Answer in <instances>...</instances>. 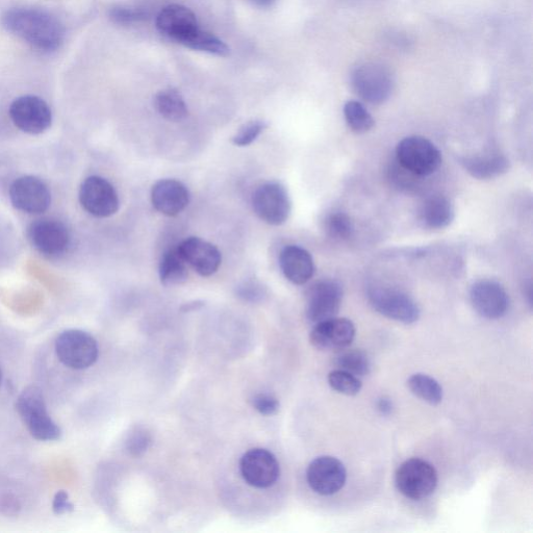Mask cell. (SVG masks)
<instances>
[{
  "label": "cell",
  "mask_w": 533,
  "mask_h": 533,
  "mask_svg": "<svg viewBox=\"0 0 533 533\" xmlns=\"http://www.w3.org/2000/svg\"><path fill=\"white\" fill-rule=\"evenodd\" d=\"M353 91L366 103L382 105L391 97L394 78L384 64L368 62L355 67L350 75Z\"/></svg>",
  "instance_id": "3957f363"
},
{
  "label": "cell",
  "mask_w": 533,
  "mask_h": 533,
  "mask_svg": "<svg viewBox=\"0 0 533 533\" xmlns=\"http://www.w3.org/2000/svg\"><path fill=\"white\" fill-rule=\"evenodd\" d=\"M56 353L60 362L73 370H85L98 360L97 341L80 329H69L56 341Z\"/></svg>",
  "instance_id": "8992f818"
},
{
  "label": "cell",
  "mask_w": 533,
  "mask_h": 533,
  "mask_svg": "<svg viewBox=\"0 0 533 533\" xmlns=\"http://www.w3.org/2000/svg\"><path fill=\"white\" fill-rule=\"evenodd\" d=\"M343 300V288L336 281L316 283L308 293L306 315L314 325L336 318Z\"/></svg>",
  "instance_id": "9a60e30c"
},
{
  "label": "cell",
  "mask_w": 533,
  "mask_h": 533,
  "mask_svg": "<svg viewBox=\"0 0 533 533\" xmlns=\"http://www.w3.org/2000/svg\"><path fill=\"white\" fill-rule=\"evenodd\" d=\"M240 471L250 487L268 489L276 484L281 475V466L272 452L255 448L242 456Z\"/></svg>",
  "instance_id": "7c38bea8"
},
{
  "label": "cell",
  "mask_w": 533,
  "mask_h": 533,
  "mask_svg": "<svg viewBox=\"0 0 533 533\" xmlns=\"http://www.w3.org/2000/svg\"><path fill=\"white\" fill-rule=\"evenodd\" d=\"M324 230L329 238L335 241H348L354 234L351 218L343 212H334L324 221Z\"/></svg>",
  "instance_id": "f546056e"
},
{
  "label": "cell",
  "mask_w": 533,
  "mask_h": 533,
  "mask_svg": "<svg viewBox=\"0 0 533 533\" xmlns=\"http://www.w3.org/2000/svg\"><path fill=\"white\" fill-rule=\"evenodd\" d=\"M151 203L162 215L175 217L186 210L190 203V192L181 182L161 180L151 189Z\"/></svg>",
  "instance_id": "d6986e66"
},
{
  "label": "cell",
  "mask_w": 533,
  "mask_h": 533,
  "mask_svg": "<svg viewBox=\"0 0 533 533\" xmlns=\"http://www.w3.org/2000/svg\"><path fill=\"white\" fill-rule=\"evenodd\" d=\"M393 402L388 397H382L377 401V410L385 416H388L393 411Z\"/></svg>",
  "instance_id": "f35d334b"
},
{
  "label": "cell",
  "mask_w": 533,
  "mask_h": 533,
  "mask_svg": "<svg viewBox=\"0 0 533 533\" xmlns=\"http://www.w3.org/2000/svg\"><path fill=\"white\" fill-rule=\"evenodd\" d=\"M454 208L444 195H431L424 199L419 209V220L428 230H443L454 220Z\"/></svg>",
  "instance_id": "7402d4cb"
},
{
  "label": "cell",
  "mask_w": 533,
  "mask_h": 533,
  "mask_svg": "<svg viewBox=\"0 0 533 533\" xmlns=\"http://www.w3.org/2000/svg\"><path fill=\"white\" fill-rule=\"evenodd\" d=\"M344 116L349 129L355 134H366L374 128V118L360 101H347Z\"/></svg>",
  "instance_id": "83f0119b"
},
{
  "label": "cell",
  "mask_w": 533,
  "mask_h": 533,
  "mask_svg": "<svg viewBox=\"0 0 533 533\" xmlns=\"http://www.w3.org/2000/svg\"><path fill=\"white\" fill-rule=\"evenodd\" d=\"M397 164L418 177L436 173L442 165V154L430 140L412 136L401 140L396 147Z\"/></svg>",
  "instance_id": "277c9868"
},
{
  "label": "cell",
  "mask_w": 533,
  "mask_h": 533,
  "mask_svg": "<svg viewBox=\"0 0 533 533\" xmlns=\"http://www.w3.org/2000/svg\"><path fill=\"white\" fill-rule=\"evenodd\" d=\"M16 409L34 439L42 442L61 439L62 430L50 417L44 395L38 387L25 389L17 399Z\"/></svg>",
  "instance_id": "7a4b0ae2"
},
{
  "label": "cell",
  "mask_w": 533,
  "mask_h": 533,
  "mask_svg": "<svg viewBox=\"0 0 533 533\" xmlns=\"http://www.w3.org/2000/svg\"><path fill=\"white\" fill-rule=\"evenodd\" d=\"M474 310L489 320L502 318L510 308V297L505 289L494 281H480L470 290Z\"/></svg>",
  "instance_id": "2e32d148"
},
{
  "label": "cell",
  "mask_w": 533,
  "mask_h": 533,
  "mask_svg": "<svg viewBox=\"0 0 533 533\" xmlns=\"http://www.w3.org/2000/svg\"><path fill=\"white\" fill-rule=\"evenodd\" d=\"M5 29L40 53L52 54L65 40L63 23L53 14L34 8H14L3 17Z\"/></svg>",
  "instance_id": "6da1fadb"
},
{
  "label": "cell",
  "mask_w": 533,
  "mask_h": 533,
  "mask_svg": "<svg viewBox=\"0 0 533 533\" xmlns=\"http://www.w3.org/2000/svg\"><path fill=\"white\" fill-rule=\"evenodd\" d=\"M109 18L116 24L130 25L145 20L147 14L138 9L114 7L109 11Z\"/></svg>",
  "instance_id": "e575fe53"
},
{
  "label": "cell",
  "mask_w": 533,
  "mask_h": 533,
  "mask_svg": "<svg viewBox=\"0 0 533 533\" xmlns=\"http://www.w3.org/2000/svg\"><path fill=\"white\" fill-rule=\"evenodd\" d=\"M202 307H203V302L194 301V302H190V303L185 304V306L182 308V311L183 312H191V311L198 310V309H200Z\"/></svg>",
  "instance_id": "60d3db41"
},
{
  "label": "cell",
  "mask_w": 533,
  "mask_h": 533,
  "mask_svg": "<svg viewBox=\"0 0 533 533\" xmlns=\"http://www.w3.org/2000/svg\"><path fill=\"white\" fill-rule=\"evenodd\" d=\"M9 114L16 128L30 135L45 133L53 123L52 109L45 100L34 95L15 99Z\"/></svg>",
  "instance_id": "ba28073f"
},
{
  "label": "cell",
  "mask_w": 533,
  "mask_h": 533,
  "mask_svg": "<svg viewBox=\"0 0 533 533\" xmlns=\"http://www.w3.org/2000/svg\"><path fill=\"white\" fill-rule=\"evenodd\" d=\"M157 28L162 34L180 44L200 29L195 14L181 5L164 8L158 15Z\"/></svg>",
  "instance_id": "ffe728a7"
},
{
  "label": "cell",
  "mask_w": 533,
  "mask_h": 533,
  "mask_svg": "<svg viewBox=\"0 0 533 533\" xmlns=\"http://www.w3.org/2000/svg\"><path fill=\"white\" fill-rule=\"evenodd\" d=\"M236 295L240 299L250 303H257L267 296V289L257 279H246L236 288Z\"/></svg>",
  "instance_id": "836d02e7"
},
{
  "label": "cell",
  "mask_w": 533,
  "mask_h": 533,
  "mask_svg": "<svg viewBox=\"0 0 533 533\" xmlns=\"http://www.w3.org/2000/svg\"><path fill=\"white\" fill-rule=\"evenodd\" d=\"M3 383V371L2 368H0V386H2Z\"/></svg>",
  "instance_id": "b9f144b4"
},
{
  "label": "cell",
  "mask_w": 533,
  "mask_h": 533,
  "mask_svg": "<svg viewBox=\"0 0 533 533\" xmlns=\"http://www.w3.org/2000/svg\"><path fill=\"white\" fill-rule=\"evenodd\" d=\"M161 283L166 287L181 286L187 282L188 265L177 248L167 250L160 261Z\"/></svg>",
  "instance_id": "cb8c5ba5"
},
{
  "label": "cell",
  "mask_w": 533,
  "mask_h": 533,
  "mask_svg": "<svg viewBox=\"0 0 533 533\" xmlns=\"http://www.w3.org/2000/svg\"><path fill=\"white\" fill-rule=\"evenodd\" d=\"M328 384L333 390L346 396L358 395L363 388L360 377L340 369L328 374Z\"/></svg>",
  "instance_id": "4dcf8cb0"
},
{
  "label": "cell",
  "mask_w": 533,
  "mask_h": 533,
  "mask_svg": "<svg viewBox=\"0 0 533 533\" xmlns=\"http://www.w3.org/2000/svg\"><path fill=\"white\" fill-rule=\"evenodd\" d=\"M336 366L357 377L367 376L372 370L368 354L358 349L345 350L340 353L336 359Z\"/></svg>",
  "instance_id": "f1b7e54d"
},
{
  "label": "cell",
  "mask_w": 533,
  "mask_h": 533,
  "mask_svg": "<svg viewBox=\"0 0 533 533\" xmlns=\"http://www.w3.org/2000/svg\"><path fill=\"white\" fill-rule=\"evenodd\" d=\"M10 199L17 210L30 215H40L49 209L52 194L38 177L25 175L12 184Z\"/></svg>",
  "instance_id": "4fadbf2b"
},
{
  "label": "cell",
  "mask_w": 533,
  "mask_h": 533,
  "mask_svg": "<svg viewBox=\"0 0 533 533\" xmlns=\"http://www.w3.org/2000/svg\"><path fill=\"white\" fill-rule=\"evenodd\" d=\"M248 2L259 8H269L272 7L277 0H248Z\"/></svg>",
  "instance_id": "ab89813d"
},
{
  "label": "cell",
  "mask_w": 533,
  "mask_h": 533,
  "mask_svg": "<svg viewBox=\"0 0 533 533\" xmlns=\"http://www.w3.org/2000/svg\"><path fill=\"white\" fill-rule=\"evenodd\" d=\"M438 481L436 468L421 459L405 461L395 474L398 491L406 498L416 501L433 495L438 487Z\"/></svg>",
  "instance_id": "5b68a950"
},
{
  "label": "cell",
  "mask_w": 533,
  "mask_h": 533,
  "mask_svg": "<svg viewBox=\"0 0 533 533\" xmlns=\"http://www.w3.org/2000/svg\"><path fill=\"white\" fill-rule=\"evenodd\" d=\"M279 266L288 281L297 286L307 284L315 274L311 253L297 245H289L282 250Z\"/></svg>",
  "instance_id": "44dd1931"
},
{
  "label": "cell",
  "mask_w": 533,
  "mask_h": 533,
  "mask_svg": "<svg viewBox=\"0 0 533 533\" xmlns=\"http://www.w3.org/2000/svg\"><path fill=\"white\" fill-rule=\"evenodd\" d=\"M408 387L415 396L430 405H438L443 400V388L438 380L426 374L412 375L408 379Z\"/></svg>",
  "instance_id": "484cf974"
},
{
  "label": "cell",
  "mask_w": 533,
  "mask_h": 533,
  "mask_svg": "<svg viewBox=\"0 0 533 533\" xmlns=\"http://www.w3.org/2000/svg\"><path fill=\"white\" fill-rule=\"evenodd\" d=\"M253 408L264 416H273L279 411V401L272 395L262 393L252 397Z\"/></svg>",
  "instance_id": "d590c367"
},
{
  "label": "cell",
  "mask_w": 533,
  "mask_h": 533,
  "mask_svg": "<svg viewBox=\"0 0 533 533\" xmlns=\"http://www.w3.org/2000/svg\"><path fill=\"white\" fill-rule=\"evenodd\" d=\"M155 108L163 118L171 122L183 121L189 114L185 99L174 89L160 91L155 97Z\"/></svg>",
  "instance_id": "d4e9b609"
},
{
  "label": "cell",
  "mask_w": 533,
  "mask_h": 533,
  "mask_svg": "<svg viewBox=\"0 0 533 533\" xmlns=\"http://www.w3.org/2000/svg\"><path fill=\"white\" fill-rule=\"evenodd\" d=\"M252 208L262 221L278 226L289 219L292 202L287 189L282 184L270 182L260 186L253 193Z\"/></svg>",
  "instance_id": "9c48e42d"
},
{
  "label": "cell",
  "mask_w": 533,
  "mask_h": 533,
  "mask_svg": "<svg viewBox=\"0 0 533 533\" xmlns=\"http://www.w3.org/2000/svg\"><path fill=\"white\" fill-rule=\"evenodd\" d=\"M368 298L373 309L389 319L413 324L420 318V309L416 301L402 291L373 287L368 291Z\"/></svg>",
  "instance_id": "52a82bcc"
},
{
  "label": "cell",
  "mask_w": 533,
  "mask_h": 533,
  "mask_svg": "<svg viewBox=\"0 0 533 533\" xmlns=\"http://www.w3.org/2000/svg\"><path fill=\"white\" fill-rule=\"evenodd\" d=\"M182 45L198 50V52L208 53L218 57H227L231 54V49L222 40L211 33L198 29L188 37Z\"/></svg>",
  "instance_id": "4316f807"
},
{
  "label": "cell",
  "mask_w": 533,
  "mask_h": 533,
  "mask_svg": "<svg viewBox=\"0 0 533 533\" xmlns=\"http://www.w3.org/2000/svg\"><path fill=\"white\" fill-rule=\"evenodd\" d=\"M21 511V504L18 498L12 494L0 496V514L7 517H15Z\"/></svg>",
  "instance_id": "8d00e7d4"
},
{
  "label": "cell",
  "mask_w": 533,
  "mask_h": 533,
  "mask_svg": "<svg viewBox=\"0 0 533 533\" xmlns=\"http://www.w3.org/2000/svg\"><path fill=\"white\" fill-rule=\"evenodd\" d=\"M80 202L86 212L97 218L115 215L120 207L118 193L104 177L89 176L81 188Z\"/></svg>",
  "instance_id": "8fae6325"
},
{
  "label": "cell",
  "mask_w": 533,
  "mask_h": 533,
  "mask_svg": "<svg viewBox=\"0 0 533 533\" xmlns=\"http://www.w3.org/2000/svg\"><path fill=\"white\" fill-rule=\"evenodd\" d=\"M151 444V436L148 433V430L144 427H135L130 431L128 438L125 441V449L132 456H141L143 455Z\"/></svg>",
  "instance_id": "d6a6232c"
},
{
  "label": "cell",
  "mask_w": 533,
  "mask_h": 533,
  "mask_svg": "<svg viewBox=\"0 0 533 533\" xmlns=\"http://www.w3.org/2000/svg\"><path fill=\"white\" fill-rule=\"evenodd\" d=\"M187 265L203 277L215 274L222 262L219 249L208 241L190 237L176 247Z\"/></svg>",
  "instance_id": "ac0fdd59"
},
{
  "label": "cell",
  "mask_w": 533,
  "mask_h": 533,
  "mask_svg": "<svg viewBox=\"0 0 533 533\" xmlns=\"http://www.w3.org/2000/svg\"><path fill=\"white\" fill-rule=\"evenodd\" d=\"M460 163L474 179L480 181L497 179L511 168L510 160L500 154L464 157Z\"/></svg>",
  "instance_id": "603a6c76"
},
{
  "label": "cell",
  "mask_w": 533,
  "mask_h": 533,
  "mask_svg": "<svg viewBox=\"0 0 533 533\" xmlns=\"http://www.w3.org/2000/svg\"><path fill=\"white\" fill-rule=\"evenodd\" d=\"M29 239L34 248L49 259L64 256L71 243L67 226L53 218H43L32 223L29 228Z\"/></svg>",
  "instance_id": "30bf717a"
},
{
  "label": "cell",
  "mask_w": 533,
  "mask_h": 533,
  "mask_svg": "<svg viewBox=\"0 0 533 533\" xmlns=\"http://www.w3.org/2000/svg\"><path fill=\"white\" fill-rule=\"evenodd\" d=\"M267 123L263 120H251L241 126L232 138V143L238 147H246L255 142L266 130Z\"/></svg>",
  "instance_id": "1f68e13d"
},
{
  "label": "cell",
  "mask_w": 533,
  "mask_h": 533,
  "mask_svg": "<svg viewBox=\"0 0 533 533\" xmlns=\"http://www.w3.org/2000/svg\"><path fill=\"white\" fill-rule=\"evenodd\" d=\"M357 329L346 318H333L315 324L310 336L311 344L319 350H343L351 345Z\"/></svg>",
  "instance_id": "e0dca14e"
},
{
  "label": "cell",
  "mask_w": 533,
  "mask_h": 533,
  "mask_svg": "<svg viewBox=\"0 0 533 533\" xmlns=\"http://www.w3.org/2000/svg\"><path fill=\"white\" fill-rule=\"evenodd\" d=\"M53 511L56 515H63L74 511V505L69 500V495L65 491H59L53 502Z\"/></svg>",
  "instance_id": "74e56055"
},
{
  "label": "cell",
  "mask_w": 533,
  "mask_h": 533,
  "mask_svg": "<svg viewBox=\"0 0 533 533\" xmlns=\"http://www.w3.org/2000/svg\"><path fill=\"white\" fill-rule=\"evenodd\" d=\"M307 480L315 493L322 496H332L344 488L347 471L344 464L334 456L323 455L309 465Z\"/></svg>",
  "instance_id": "5bb4252c"
}]
</instances>
